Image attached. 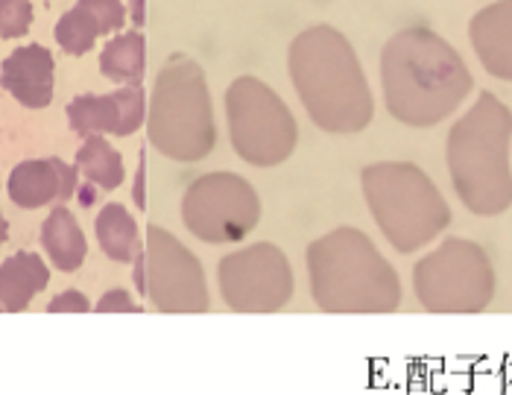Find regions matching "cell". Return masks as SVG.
<instances>
[{
    "label": "cell",
    "mask_w": 512,
    "mask_h": 395,
    "mask_svg": "<svg viewBox=\"0 0 512 395\" xmlns=\"http://www.w3.org/2000/svg\"><path fill=\"white\" fill-rule=\"evenodd\" d=\"M129 18H132L135 30H141L144 21H147V0H132L129 3Z\"/></svg>",
    "instance_id": "cell-28"
},
{
    "label": "cell",
    "mask_w": 512,
    "mask_h": 395,
    "mask_svg": "<svg viewBox=\"0 0 512 395\" xmlns=\"http://www.w3.org/2000/svg\"><path fill=\"white\" fill-rule=\"evenodd\" d=\"M6 237H9V223H6V217H3V211H0V246L6 243Z\"/></svg>",
    "instance_id": "cell-30"
},
{
    "label": "cell",
    "mask_w": 512,
    "mask_h": 395,
    "mask_svg": "<svg viewBox=\"0 0 512 395\" xmlns=\"http://www.w3.org/2000/svg\"><path fill=\"white\" fill-rule=\"evenodd\" d=\"M94 235H97L100 249L106 252V258H112L118 264H132L144 249L135 217L120 202H109L100 208L97 223H94Z\"/></svg>",
    "instance_id": "cell-18"
},
{
    "label": "cell",
    "mask_w": 512,
    "mask_h": 395,
    "mask_svg": "<svg viewBox=\"0 0 512 395\" xmlns=\"http://www.w3.org/2000/svg\"><path fill=\"white\" fill-rule=\"evenodd\" d=\"M33 27L30 0H0V39H21Z\"/></svg>",
    "instance_id": "cell-22"
},
{
    "label": "cell",
    "mask_w": 512,
    "mask_h": 395,
    "mask_svg": "<svg viewBox=\"0 0 512 395\" xmlns=\"http://www.w3.org/2000/svg\"><path fill=\"white\" fill-rule=\"evenodd\" d=\"M47 311L50 314H88L91 311V302L79 290H65V293H59V296L50 299Z\"/></svg>",
    "instance_id": "cell-24"
},
{
    "label": "cell",
    "mask_w": 512,
    "mask_h": 395,
    "mask_svg": "<svg viewBox=\"0 0 512 395\" xmlns=\"http://www.w3.org/2000/svg\"><path fill=\"white\" fill-rule=\"evenodd\" d=\"M512 112L492 91L451 126L445 141L448 176L460 202L477 217H498L512 208Z\"/></svg>",
    "instance_id": "cell-4"
},
{
    "label": "cell",
    "mask_w": 512,
    "mask_h": 395,
    "mask_svg": "<svg viewBox=\"0 0 512 395\" xmlns=\"http://www.w3.org/2000/svg\"><path fill=\"white\" fill-rule=\"evenodd\" d=\"M147 296L161 314H205L211 308L199 258L161 226L147 229Z\"/></svg>",
    "instance_id": "cell-11"
},
{
    "label": "cell",
    "mask_w": 512,
    "mask_h": 395,
    "mask_svg": "<svg viewBox=\"0 0 512 395\" xmlns=\"http://www.w3.org/2000/svg\"><path fill=\"white\" fill-rule=\"evenodd\" d=\"M387 112L404 126H436L472 94L474 77L463 56L428 27H407L381 50Z\"/></svg>",
    "instance_id": "cell-1"
},
{
    "label": "cell",
    "mask_w": 512,
    "mask_h": 395,
    "mask_svg": "<svg viewBox=\"0 0 512 395\" xmlns=\"http://www.w3.org/2000/svg\"><path fill=\"white\" fill-rule=\"evenodd\" d=\"M41 246L56 270L77 273L88 255V240L79 229L74 211H68L65 205H56L50 211V217L41 223Z\"/></svg>",
    "instance_id": "cell-17"
},
{
    "label": "cell",
    "mask_w": 512,
    "mask_h": 395,
    "mask_svg": "<svg viewBox=\"0 0 512 395\" xmlns=\"http://www.w3.org/2000/svg\"><path fill=\"white\" fill-rule=\"evenodd\" d=\"M132 264H135V273H132L135 276V287H138L141 296H147V261H144V249H141V255Z\"/></svg>",
    "instance_id": "cell-27"
},
{
    "label": "cell",
    "mask_w": 512,
    "mask_h": 395,
    "mask_svg": "<svg viewBox=\"0 0 512 395\" xmlns=\"http://www.w3.org/2000/svg\"><path fill=\"white\" fill-rule=\"evenodd\" d=\"M150 112V100L141 85H120L112 94H79L68 103V123L71 129L88 135H135Z\"/></svg>",
    "instance_id": "cell-12"
},
{
    "label": "cell",
    "mask_w": 512,
    "mask_h": 395,
    "mask_svg": "<svg viewBox=\"0 0 512 395\" xmlns=\"http://www.w3.org/2000/svg\"><path fill=\"white\" fill-rule=\"evenodd\" d=\"M0 85L24 109H47L56 91V59L44 44H24L0 65Z\"/></svg>",
    "instance_id": "cell-14"
},
{
    "label": "cell",
    "mask_w": 512,
    "mask_h": 395,
    "mask_svg": "<svg viewBox=\"0 0 512 395\" xmlns=\"http://www.w3.org/2000/svg\"><path fill=\"white\" fill-rule=\"evenodd\" d=\"M138 311H141V305L126 290H109L97 302V314H138Z\"/></svg>",
    "instance_id": "cell-25"
},
{
    "label": "cell",
    "mask_w": 512,
    "mask_h": 395,
    "mask_svg": "<svg viewBox=\"0 0 512 395\" xmlns=\"http://www.w3.org/2000/svg\"><path fill=\"white\" fill-rule=\"evenodd\" d=\"M50 284V270L36 252H18L0 264V308L6 314H21Z\"/></svg>",
    "instance_id": "cell-16"
},
{
    "label": "cell",
    "mask_w": 512,
    "mask_h": 395,
    "mask_svg": "<svg viewBox=\"0 0 512 395\" xmlns=\"http://www.w3.org/2000/svg\"><path fill=\"white\" fill-rule=\"evenodd\" d=\"M305 264L311 296L325 314H393L401 308V278L360 229L340 226L314 240Z\"/></svg>",
    "instance_id": "cell-3"
},
{
    "label": "cell",
    "mask_w": 512,
    "mask_h": 395,
    "mask_svg": "<svg viewBox=\"0 0 512 395\" xmlns=\"http://www.w3.org/2000/svg\"><path fill=\"white\" fill-rule=\"evenodd\" d=\"M85 182L97 185L100 191H118L126 179V164L118 150L106 141V135H88L79 147L74 161Z\"/></svg>",
    "instance_id": "cell-20"
},
{
    "label": "cell",
    "mask_w": 512,
    "mask_h": 395,
    "mask_svg": "<svg viewBox=\"0 0 512 395\" xmlns=\"http://www.w3.org/2000/svg\"><path fill=\"white\" fill-rule=\"evenodd\" d=\"M226 120L237 158L252 167H278L296 150L299 123L264 79L237 77L229 85Z\"/></svg>",
    "instance_id": "cell-8"
},
{
    "label": "cell",
    "mask_w": 512,
    "mask_h": 395,
    "mask_svg": "<svg viewBox=\"0 0 512 395\" xmlns=\"http://www.w3.org/2000/svg\"><path fill=\"white\" fill-rule=\"evenodd\" d=\"M495 267L489 255L463 237H448L413 267V290L431 314H480L495 299Z\"/></svg>",
    "instance_id": "cell-7"
},
{
    "label": "cell",
    "mask_w": 512,
    "mask_h": 395,
    "mask_svg": "<svg viewBox=\"0 0 512 395\" xmlns=\"http://www.w3.org/2000/svg\"><path fill=\"white\" fill-rule=\"evenodd\" d=\"M287 68L308 118L328 135H357L375 118V97L352 41L314 24L290 41Z\"/></svg>",
    "instance_id": "cell-2"
},
{
    "label": "cell",
    "mask_w": 512,
    "mask_h": 395,
    "mask_svg": "<svg viewBox=\"0 0 512 395\" xmlns=\"http://www.w3.org/2000/svg\"><path fill=\"white\" fill-rule=\"evenodd\" d=\"M79 176L82 173L77 164H68L62 158H27L9 173L6 194L18 208L36 211L44 205L68 202L71 197H77Z\"/></svg>",
    "instance_id": "cell-13"
},
{
    "label": "cell",
    "mask_w": 512,
    "mask_h": 395,
    "mask_svg": "<svg viewBox=\"0 0 512 395\" xmlns=\"http://www.w3.org/2000/svg\"><path fill=\"white\" fill-rule=\"evenodd\" d=\"M223 302L237 314H276L293 299L296 278L276 243H252L229 252L217 267Z\"/></svg>",
    "instance_id": "cell-10"
},
{
    "label": "cell",
    "mask_w": 512,
    "mask_h": 395,
    "mask_svg": "<svg viewBox=\"0 0 512 395\" xmlns=\"http://www.w3.org/2000/svg\"><path fill=\"white\" fill-rule=\"evenodd\" d=\"M261 214L252 182L229 170L199 176L182 197V223L205 243H240L258 229Z\"/></svg>",
    "instance_id": "cell-9"
},
{
    "label": "cell",
    "mask_w": 512,
    "mask_h": 395,
    "mask_svg": "<svg viewBox=\"0 0 512 395\" xmlns=\"http://www.w3.org/2000/svg\"><path fill=\"white\" fill-rule=\"evenodd\" d=\"M132 199L135 205L144 211L147 208V153L141 150V158H138V173H135V185H132Z\"/></svg>",
    "instance_id": "cell-26"
},
{
    "label": "cell",
    "mask_w": 512,
    "mask_h": 395,
    "mask_svg": "<svg viewBox=\"0 0 512 395\" xmlns=\"http://www.w3.org/2000/svg\"><path fill=\"white\" fill-rule=\"evenodd\" d=\"M360 185L372 220L401 255H413L451 226L448 202L419 164H369L360 173Z\"/></svg>",
    "instance_id": "cell-5"
},
{
    "label": "cell",
    "mask_w": 512,
    "mask_h": 395,
    "mask_svg": "<svg viewBox=\"0 0 512 395\" xmlns=\"http://www.w3.org/2000/svg\"><path fill=\"white\" fill-rule=\"evenodd\" d=\"M469 39L483 71L512 82V0H495L474 12Z\"/></svg>",
    "instance_id": "cell-15"
},
{
    "label": "cell",
    "mask_w": 512,
    "mask_h": 395,
    "mask_svg": "<svg viewBox=\"0 0 512 395\" xmlns=\"http://www.w3.org/2000/svg\"><path fill=\"white\" fill-rule=\"evenodd\" d=\"M56 44L65 50V53H71V56H82V53H88L100 36H106V30H103V24H100V18L82 3L77 0V6L74 9H68L59 21H56Z\"/></svg>",
    "instance_id": "cell-21"
},
{
    "label": "cell",
    "mask_w": 512,
    "mask_h": 395,
    "mask_svg": "<svg viewBox=\"0 0 512 395\" xmlns=\"http://www.w3.org/2000/svg\"><path fill=\"white\" fill-rule=\"evenodd\" d=\"M147 138L161 156L179 164H197L214 153L217 120L208 79L197 59L170 56L158 71L147 112Z\"/></svg>",
    "instance_id": "cell-6"
},
{
    "label": "cell",
    "mask_w": 512,
    "mask_h": 395,
    "mask_svg": "<svg viewBox=\"0 0 512 395\" xmlns=\"http://www.w3.org/2000/svg\"><path fill=\"white\" fill-rule=\"evenodd\" d=\"M0 311H3V308H0Z\"/></svg>",
    "instance_id": "cell-31"
},
{
    "label": "cell",
    "mask_w": 512,
    "mask_h": 395,
    "mask_svg": "<svg viewBox=\"0 0 512 395\" xmlns=\"http://www.w3.org/2000/svg\"><path fill=\"white\" fill-rule=\"evenodd\" d=\"M82 3H85V6L100 18V24H103L106 36H112V33H120V30H123L129 9H126L120 0H82Z\"/></svg>",
    "instance_id": "cell-23"
},
{
    "label": "cell",
    "mask_w": 512,
    "mask_h": 395,
    "mask_svg": "<svg viewBox=\"0 0 512 395\" xmlns=\"http://www.w3.org/2000/svg\"><path fill=\"white\" fill-rule=\"evenodd\" d=\"M94 188H97V185H91V182H85V188H77V197L85 208L94 205Z\"/></svg>",
    "instance_id": "cell-29"
},
{
    "label": "cell",
    "mask_w": 512,
    "mask_h": 395,
    "mask_svg": "<svg viewBox=\"0 0 512 395\" xmlns=\"http://www.w3.org/2000/svg\"><path fill=\"white\" fill-rule=\"evenodd\" d=\"M100 74L118 85H141L147 74V39L141 30L118 33L100 53Z\"/></svg>",
    "instance_id": "cell-19"
}]
</instances>
